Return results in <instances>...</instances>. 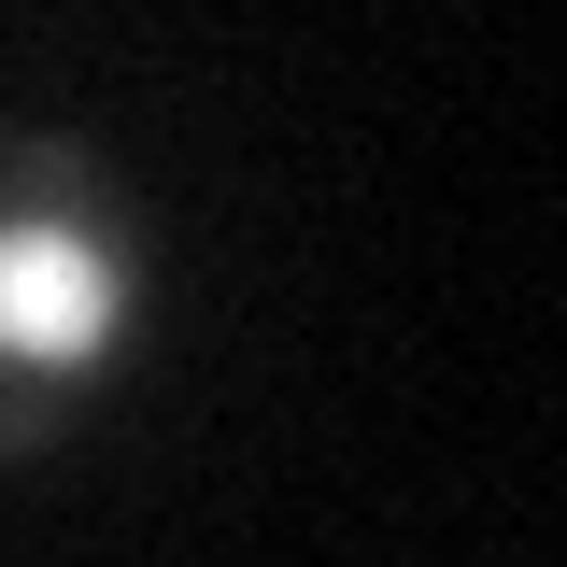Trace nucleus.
I'll return each mask as SVG.
<instances>
[{
  "mask_svg": "<svg viewBox=\"0 0 567 567\" xmlns=\"http://www.w3.org/2000/svg\"><path fill=\"white\" fill-rule=\"evenodd\" d=\"M128 298H142V256H128V213L100 199V171L71 142H0V454H29L114 369Z\"/></svg>",
  "mask_w": 567,
  "mask_h": 567,
  "instance_id": "f257e3e1",
  "label": "nucleus"
}]
</instances>
